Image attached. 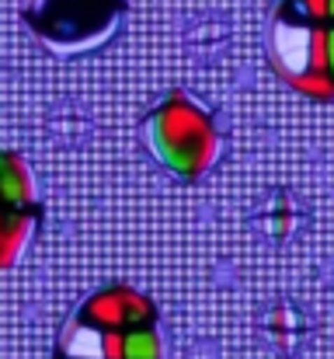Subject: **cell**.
Instances as JSON below:
<instances>
[{
  "instance_id": "6da1fadb",
  "label": "cell",
  "mask_w": 334,
  "mask_h": 359,
  "mask_svg": "<svg viewBox=\"0 0 334 359\" xmlns=\"http://www.w3.org/2000/svg\"><path fill=\"white\" fill-rule=\"evenodd\" d=\"M53 359H167L157 304L125 283L91 293L60 328Z\"/></svg>"
},
{
  "instance_id": "277c9868",
  "label": "cell",
  "mask_w": 334,
  "mask_h": 359,
  "mask_svg": "<svg viewBox=\"0 0 334 359\" xmlns=\"http://www.w3.org/2000/svg\"><path fill=\"white\" fill-rule=\"evenodd\" d=\"M32 35L56 56L95 53L125 21V0H25Z\"/></svg>"
},
{
  "instance_id": "3957f363",
  "label": "cell",
  "mask_w": 334,
  "mask_h": 359,
  "mask_svg": "<svg viewBox=\"0 0 334 359\" xmlns=\"http://www.w3.org/2000/svg\"><path fill=\"white\" fill-rule=\"evenodd\" d=\"M143 143L178 182L206 178L223 154V136L213 116L185 91L167 95L143 119Z\"/></svg>"
},
{
  "instance_id": "7a4b0ae2",
  "label": "cell",
  "mask_w": 334,
  "mask_h": 359,
  "mask_svg": "<svg viewBox=\"0 0 334 359\" xmlns=\"http://www.w3.org/2000/svg\"><path fill=\"white\" fill-rule=\"evenodd\" d=\"M265 49L279 81L314 102H334V0H282Z\"/></svg>"
},
{
  "instance_id": "5b68a950",
  "label": "cell",
  "mask_w": 334,
  "mask_h": 359,
  "mask_svg": "<svg viewBox=\"0 0 334 359\" xmlns=\"http://www.w3.org/2000/svg\"><path fill=\"white\" fill-rule=\"evenodd\" d=\"M39 220L42 206L28 161L14 150H0V272L21 262Z\"/></svg>"
}]
</instances>
